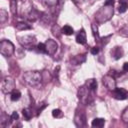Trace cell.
<instances>
[{
	"label": "cell",
	"instance_id": "28",
	"mask_svg": "<svg viewBox=\"0 0 128 128\" xmlns=\"http://www.w3.org/2000/svg\"><path fill=\"white\" fill-rule=\"evenodd\" d=\"M37 49L39 52L41 53H46V49H45V43H39L37 45Z\"/></svg>",
	"mask_w": 128,
	"mask_h": 128
},
{
	"label": "cell",
	"instance_id": "2",
	"mask_svg": "<svg viewBox=\"0 0 128 128\" xmlns=\"http://www.w3.org/2000/svg\"><path fill=\"white\" fill-rule=\"evenodd\" d=\"M78 98L79 100L85 104V105H88L90 103L93 102V98H94V91L90 90L85 84L82 85L79 90H78Z\"/></svg>",
	"mask_w": 128,
	"mask_h": 128
},
{
	"label": "cell",
	"instance_id": "16",
	"mask_svg": "<svg viewBox=\"0 0 128 128\" xmlns=\"http://www.w3.org/2000/svg\"><path fill=\"white\" fill-rule=\"evenodd\" d=\"M104 125H105V119H103V118H95V119H93V121L91 123V126L96 127V128H101Z\"/></svg>",
	"mask_w": 128,
	"mask_h": 128
},
{
	"label": "cell",
	"instance_id": "17",
	"mask_svg": "<svg viewBox=\"0 0 128 128\" xmlns=\"http://www.w3.org/2000/svg\"><path fill=\"white\" fill-rule=\"evenodd\" d=\"M16 29L17 30H19V31H23V30H30V29H32V26L31 25H29L28 23H26V22H18L17 24H16Z\"/></svg>",
	"mask_w": 128,
	"mask_h": 128
},
{
	"label": "cell",
	"instance_id": "8",
	"mask_svg": "<svg viewBox=\"0 0 128 128\" xmlns=\"http://www.w3.org/2000/svg\"><path fill=\"white\" fill-rule=\"evenodd\" d=\"M18 40H19V43L24 47H30L36 43V38L35 36H32V35H25V36L18 37Z\"/></svg>",
	"mask_w": 128,
	"mask_h": 128
},
{
	"label": "cell",
	"instance_id": "5",
	"mask_svg": "<svg viewBox=\"0 0 128 128\" xmlns=\"http://www.w3.org/2000/svg\"><path fill=\"white\" fill-rule=\"evenodd\" d=\"M15 89V81L13 77L6 76L1 80V90L4 94L11 93Z\"/></svg>",
	"mask_w": 128,
	"mask_h": 128
},
{
	"label": "cell",
	"instance_id": "20",
	"mask_svg": "<svg viewBox=\"0 0 128 128\" xmlns=\"http://www.w3.org/2000/svg\"><path fill=\"white\" fill-rule=\"evenodd\" d=\"M22 114H23V117L28 121L30 120L32 117H33V113H32V110L30 108H24L22 110Z\"/></svg>",
	"mask_w": 128,
	"mask_h": 128
},
{
	"label": "cell",
	"instance_id": "30",
	"mask_svg": "<svg viewBox=\"0 0 128 128\" xmlns=\"http://www.w3.org/2000/svg\"><path fill=\"white\" fill-rule=\"evenodd\" d=\"M98 52H99V48H98V47H93V48H91V53H92L93 55L98 54Z\"/></svg>",
	"mask_w": 128,
	"mask_h": 128
},
{
	"label": "cell",
	"instance_id": "10",
	"mask_svg": "<svg viewBox=\"0 0 128 128\" xmlns=\"http://www.w3.org/2000/svg\"><path fill=\"white\" fill-rule=\"evenodd\" d=\"M74 123H75V125L78 126V127L85 126V125H86V118H85L84 113L77 111L76 114H75V117H74Z\"/></svg>",
	"mask_w": 128,
	"mask_h": 128
},
{
	"label": "cell",
	"instance_id": "29",
	"mask_svg": "<svg viewBox=\"0 0 128 128\" xmlns=\"http://www.w3.org/2000/svg\"><path fill=\"white\" fill-rule=\"evenodd\" d=\"M18 118H19V115H18V113H17L16 111H14V112L11 114V116H10V120H11V122L18 120Z\"/></svg>",
	"mask_w": 128,
	"mask_h": 128
},
{
	"label": "cell",
	"instance_id": "13",
	"mask_svg": "<svg viewBox=\"0 0 128 128\" xmlns=\"http://www.w3.org/2000/svg\"><path fill=\"white\" fill-rule=\"evenodd\" d=\"M38 18H40V12L35 10V9H32L28 14H27V19L30 21V22H34L36 21Z\"/></svg>",
	"mask_w": 128,
	"mask_h": 128
},
{
	"label": "cell",
	"instance_id": "12",
	"mask_svg": "<svg viewBox=\"0 0 128 128\" xmlns=\"http://www.w3.org/2000/svg\"><path fill=\"white\" fill-rule=\"evenodd\" d=\"M86 41H87V37H86V32L84 29H81L78 34L76 35V42L79 43V44H86Z\"/></svg>",
	"mask_w": 128,
	"mask_h": 128
},
{
	"label": "cell",
	"instance_id": "4",
	"mask_svg": "<svg viewBox=\"0 0 128 128\" xmlns=\"http://www.w3.org/2000/svg\"><path fill=\"white\" fill-rule=\"evenodd\" d=\"M15 52V47L14 44L10 40L3 39L0 42V53L4 57H10L14 54Z\"/></svg>",
	"mask_w": 128,
	"mask_h": 128
},
{
	"label": "cell",
	"instance_id": "26",
	"mask_svg": "<svg viewBox=\"0 0 128 128\" xmlns=\"http://www.w3.org/2000/svg\"><path fill=\"white\" fill-rule=\"evenodd\" d=\"M121 120L124 122V123H127L128 124V107H126L123 112H122V115H121Z\"/></svg>",
	"mask_w": 128,
	"mask_h": 128
},
{
	"label": "cell",
	"instance_id": "19",
	"mask_svg": "<svg viewBox=\"0 0 128 128\" xmlns=\"http://www.w3.org/2000/svg\"><path fill=\"white\" fill-rule=\"evenodd\" d=\"M21 97V92L17 89H14L11 93H10V98L12 101H18Z\"/></svg>",
	"mask_w": 128,
	"mask_h": 128
},
{
	"label": "cell",
	"instance_id": "25",
	"mask_svg": "<svg viewBox=\"0 0 128 128\" xmlns=\"http://www.w3.org/2000/svg\"><path fill=\"white\" fill-rule=\"evenodd\" d=\"M91 28H92L93 36H94L96 39H99V32H98V26H97V24H95V23H92V25H91Z\"/></svg>",
	"mask_w": 128,
	"mask_h": 128
},
{
	"label": "cell",
	"instance_id": "1",
	"mask_svg": "<svg viewBox=\"0 0 128 128\" xmlns=\"http://www.w3.org/2000/svg\"><path fill=\"white\" fill-rule=\"evenodd\" d=\"M23 80L27 85L35 87L41 83L42 73L39 71H27L23 74Z\"/></svg>",
	"mask_w": 128,
	"mask_h": 128
},
{
	"label": "cell",
	"instance_id": "22",
	"mask_svg": "<svg viewBox=\"0 0 128 128\" xmlns=\"http://www.w3.org/2000/svg\"><path fill=\"white\" fill-rule=\"evenodd\" d=\"M7 20H8V13L4 9H1L0 10V23L4 24Z\"/></svg>",
	"mask_w": 128,
	"mask_h": 128
},
{
	"label": "cell",
	"instance_id": "33",
	"mask_svg": "<svg viewBox=\"0 0 128 128\" xmlns=\"http://www.w3.org/2000/svg\"><path fill=\"white\" fill-rule=\"evenodd\" d=\"M72 1H73V2H74V3L76 4V5H79V4H80V3L82 2L81 0H72Z\"/></svg>",
	"mask_w": 128,
	"mask_h": 128
},
{
	"label": "cell",
	"instance_id": "15",
	"mask_svg": "<svg viewBox=\"0 0 128 128\" xmlns=\"http://www.w3.org/2000/svg\"><path fill=\"white\" fill-rule=\"evenodd\" d=\"M85 85L90 89V90H92V91H96V89H97V81H96V79H94V78H91V79H88L86 82H85Z\"/></svg>",
	"mask_w": 128,
	"mask_h": 128
},
{
	"label": "cell",
	"instance_id": "11",
	"mask_svg": "<svg viewBox=\"0 0 128 128\" xmlns=\"http://www.w3.org/2000/svg\"><path fill=\"white\" fill-rule=\"evenodd\" d=\"M123 54H124V51H123L122 47H120V46H115V47L112 48V50H111V56H112L115 60H118V59H120L121 57H123Z\"/></svg>",
	"mask_w": 128,
	"mask_h": 128
},
{
	"label": "cell",
	"instance_id": "3",
	"mask_svg": "<svg viewBox=\"0 0 128 128\" xmlns=\"http://www.w3.org/2000/svg\"><path fill=\"white\" fill-rule=\"evenodd\" d=\"M113 15V6L104 5L95 15V18L98 22H104L109 20Z\"/></svg>",
	"mask_w": 128,
	"mask_h": 128
},
{
	"label": "cell",
	"instance_id": "31",
	"mask_svg": "<svg viewBox=\"0 0 128 128\" xmlns=\"http://www.w3.org/2000/svg\"><path fill=\"white\" fill-rule=\"evenodd\" d=\"M114 4V0H106L104 5H107V6H113Z\"/></svg>",
	"mask_w": 128,
	"mask_h": 128
},
{
	"label": "cell",
	"instance_id": "9",
	"mask_svg": "<svg viewBox=\"0 0 128 128\" xmlns=\"http://www.w3.org/2000/svg\"><path fill=\"white\" fill-rule=\"evenodd\" d=\"M113 97L117 100H124L128 98V92L124 88H115L113 90Z\"/></svg>",
	"mask_w": 128,
	"mask_h": 128
},
{
	"label": "cell",
	"instance_id": "21",
	"mask_svg": "<svg viewBox=\"0 0 128 128\" xmlns=\"http://www.w3.org/2000/svg\"><path fill=\"white\" fill-rule=\"evenodd\" d=\"M61 32L64 34V35H72L73 34V32H74V30H73V28L70 26V25H65L64 27H62V29H61Z\"/></svg>",
	"mask_w": 128,
	"mask_h": 128
},
{
	"label": "cell",
	"instance_id": "24",
	"mask_svg": "<svg viewBox=\"0 0 128 128\" xmlns=\"http://www.w3.org/2000/svg\"><path fill=\"white\" fill-rule=\"evenodd\" d=\"M10 11L13 15L16 14V12H17V0H11L10 1Z\"/></svg>",
	"mask_w": 128,
	"mask_h": 128
},
{
	"label": "cell",
	"instance_id": "6",
	"mask_svg": "<svg viewBox=\"0 0 128 128\" xmlns=\"http://www.w3.org/2000/svg\"><path fill=\"white\" fill-rule=\"evenodd\" d=\"M102 83L110 91H113L116 88V85H117L116 80H115V77L112 76V75H110V74H107V75H105V76L102 77Z\"/></svg>",
	"mask_w": 128,
	"mask_h": 128
},
{
	"label": "cell",
	"instance_id": "27",
	"mask_svg": "<svg viewBox=\"0 0 128 128\" xmlns=\"http://www.w3.org/2000/svg\"><path fill=\"white\" fill-rule=\"evenodd\" d=\"M52 116L54 118H62L63 117V112L60 109H54L52 111Z\"/></svg>",
	"mask_w": 128,
	"mask_h": 128
},
{
	"label": "cell",
	"instance_id": "32",
	"mask_svg": "<svg viewBox=\"0 0 128 128\" xmlns=\"http://www.w3.org/2000/svg\"><path fill=\"white\" fill-rule=\"evenodd\" d=\"M123 71L124 72H128V62H125L124 64H123Z\"/></svg>",
	"mask_w": 128,
	"mask_h": 128
},
{
	"label": "cell",
	"instance_id": "23",
	"mask_svg": "<svg viewBox=\"0 0 128 128\" xmlns=\"http://www.w3.org/2000/svg\"><path fill=\"white\" fill-rule=\"evenodd\" d=\"M59 0H42V3L46 6V7H54L58 4Z\"/></svg>",
	"mask_w": 128,
	"mask_h": 128
},
{
	"label": "cell",
	"instance_id": "14",
	"mask_svg": "<svg viewBox=\"0 0 128 128\" xmlns=\"http://www.w3.org/2000/svg\"><path fill=\"white\" fill-rule=\"evenodd\" d=\"M85 60H86V55L83 54V55H76V56H74L71 59V62L73 63V65H79V64L83 63Z\"/></svg>",
	"mask_w": 128,
	"mask_h": 128
},
{
	"label": "cell",
	"instance_id": "18",
	"mask_svg": "<svg viewBox=\"0 0 128 128\" xmlns=\"http://www.w3.org/2000/svg\"><path fill=\"white\" fill-rule=\"evenodd\" d=\"M127 9H128V0H119L118 11L120 13H124L127 11Z\"/></svg>",
	"mask_w": 128,
	"mask_h": 128
},
{
	"label": "cell",
	"instance_id": "7",
	"mask_svg": "<svg viewBox=\"0 0 128 128\" xmlns=\"http://www.w3.org/2000/svg\"><path fill=\"white\" fill-rule=\"evenodd\" d=\"M45 49H46V54L48 55H54L58 49V44L55 40L53 39H48L45 42Z\"/></svg>",
	"mask_w": 128,
	"mask_h": 128
}]
</instances>
